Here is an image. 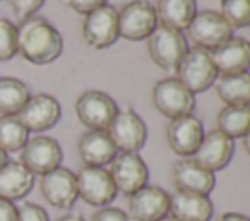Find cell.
<instances>
[{
    "label": "cell",
    "mask_w": 250,
    "mask_h": 221,
    "mask_svg": "<svg viewBox=\"0 0 250 221\" xmlns=\"http://www.w3.org/2000/svg\"><path fill=\"white\" fill-rule=\"evenodd\" d=\"M82 37L94 49H105L113 45L119 37L117 10L109 4L100 6L98 10L86 14L82 22Z\"/></svg>",
    "instance_id": "8fae6325"
},
{
    "label": "cell",
    "mask_w": 250,
    "mask_h": 221,
    "mask_svg": "<svg viewBox=\"0 0 250 221\" xmlns=\"http://www.w3.org/2000/svg\"><path fill=\"white\" fill-rule=\"evenodd\" d=\"M16 217H18V207L14 205V201L0 198V221H16Z\"/></svg>",
    "instance_id": "836d02e7"
},
{
    "label": "cell",
    "mask_w": 250,
    "mask_h": 221,
    "mask_svg": "<svg viewBox=\"0 0 250 221\" xmlns=\"http://www.w3.org/2000/svg\"><path fill=\"white\" fill-rule=\"evenodd\" d=\"M109 174L117 192L125 196H133L148 182V168L139 153H117L115 158L109 162Z\"/></svg>",
    "instance_id": "7c38bea8"
},
{
    "label": "cell",
    "mask_w": 250,
    "mask_h": 221,
    "mask_svg": "<svg viewBox=\"0 0 250 221\" xmlns=\"http://www.w3.org/2000/svg\"><path fill=\"white\" fill-rule=\"evenodd\" d=\"M119 37L127 41L146 39L158 25L156 8L148 0H131L117 10Z\"/></svg>",
    "instance_id": "277c9868"
},
{
    "label": "cell",
    "mask_w": 250,
    "mask_h": 221,
    "mask_svg": "<svg viewBox=\"0 0 250 221\" xmlns=\"http://www.w3.org/2000/svg\"><path fill=\"white\" fill-rule=\"evenodd\" d=\"M31 92L27 84L14 76L0 78V113L2 115H18L20 110L29 100Z\"/></svg>",
    "instance_id": "484cf974"
},
{
    "label": "cell",
    "mask_w": 250,
    "mask_h": 221,
    "mask_svg": "<svg viewBox=\"0 0 250 221\" xmlns=\"http://www.w3.org/2000/svg\"><path fill=\"white\" fill-rule=\"evenodd\" d=\"M221 16L232 29L250 25V0H221Z\"/></svg>",
    "instance_id": "83f0119b"
},
{
    "label": "cell",
    "mask_w": 250,
    "mask_h": 221,
    "mask_svg": "<svg viewBox=\"0 0 250 221\" xmlns=\"http://www.w3.org/2000/svg\"><path fill=\"white\" fill-rule=\"evenodd\" d=\"M160 221H178V219H176V217H172V215L168 213V215H166V217H162Z\"/></svg>",
    "instance_id": "f35d334b"
},
{
    "label": "cell",
    "mask_w": 250,
    "mask_h": 221,
    "mask_svg": "<svg viewBox=\"0 0 250 221\" xmlns=\"http://www.w3.org/2000/svg\"><path fill=\"white\" fill-rule=\"evenodd\" d=\"M18 119L23 123L27 131L41 133L51 127H55L61 119V104L51 94H33L25 102V106L20 110Z\"/></svg>",
    "instance_id": "5bb4252c"
},
{
    "label": "cell",
    "mask_w": 250,
    "mask_h": 221,
    "mask_svg": "<svg viewBox=\"0 0 250 221\" xmlns=\"http://www.w3.org/2000/svg\"><path fill=\"white\" fill-rule=\"evenodd\" d=\"M232 155H234V141L223 135L219 129H213L205 133L193 156L201 166H205L211 172H217V170H223L230 162Z\"/></svg>",
    "instance_id": "d6986e66"
},
{
    "label": "cell",
    "mask_w": 250,
    "mask_h": 221,
    "mask_svg": "<svg viewBox=\"0 0 250 221\" xmlns=\"http://www.w3.org/2000/svg\"><path fill=\"white\" fill-rule=\"evenodd\" d=\"M215 90L227 106H250V70L223 74L219 80H215Z\"/></svg>",
    "instance_id": "cb8c5ba5"
},
{
    "label": "cell",
    "mask_w": 250,
    "mask_h": 221,
    "mask_svg": "<svg viewBox=\"0 0 250 221\" xmlns=\"http://www.w3.org/2000/svg\"><path fill=\"white\" fill-rule=\"evenodd\" d=\"M90 221H131L129 219V215L123 211V209H119V207H100L92 217H90Z\"/></svg>",
    "instance_id": "1f68e13d"
},
{
    "label": "cell",
    "mask_w": 250,
    "mask_h": 221,
    "mask_svg": "<svg viewBox=\"0 0 250 221\" xmlns=\"http://www.w3.org/2000/svg\"><path fill=\"white\" fill-rule=\"evenodd\" d=\"M39 190L45 201L57 209H70L78 199L76 174L64 166H59L43 174L39 180Z\"/></svg>",
    "instance_id": "4fadbf2b"
},
{
    "label": "cell",
    "mask_w": 250,
    "mask_h": 221,
    "mask_svg": "<svg viewBox=\"0 0 250 221\" xmlns=\"http://www.w3.org/2000/svg\"><path fill=\"white\" fill-rule=\"evenodd\" d=\"M152 104L168 119L189 115L195 108V94H191L178 78H162L152 86Z\"/></svg>",
    "instance_id": "52a82bcc"
},
{
    "label": "cell",
    "mask_w": 250,
    "mask_h": 221,
    "mask_svg": "<svg viewBox=\"0 0 250 221\" xmlns=\"http://www.w3.org/2000/svg\"><path fill=\"white\" fill-rule=\"evenodd\" d=\"M172 176H174V184H176L178 192H191V194L209 196L211 190L215 188V172L201 166L195 158L178 160L174 164Z\"/></svg>",
    "instance_id": "e0dca14e"
},
{
    "label": "cell",
    "mask_w": 250,
    "mask_h": 221,
    "mask_svg": "<svg viewBox=\"0 0 250 221\" xmlns=\"http://www.w3.org/2000/svg\"><path fill=\"white\" fill-rule=\"evenodd\" d=\"M107 0H66V6L78 14H90L94 10H98L100 6H105Z\"/></svg>",
    "instance_id": "d6a6232c"
},
{
    "label": "cell",
    "mask_w": 250,
    "mask_h": 221,
    "mask_svg": "<svg viewBox=\"0 0 250 221\" xmlns=\"http://www.w3.org/2000/svg\"><path fill=\"white\" fill-rule=\"evenodd\" d=\"M107 133L117 153H139L145 147L146 137H148L146 123L131 108L117 111V115L107 127Z\"/></svg>",
    "instance_id": "ba28073f"
},
{
    "label": "cell",
    "mask_w": 250,
    "mask_h": 221,
    "mask_svg": "<svg viewBox=\"0 0 250 221\" xmlns=\"http://www.w3.org/2000/svg\"><path fill=\"white\" fill-rule=\"evenodd\" d=\"M209 53L217 72L221 74H238L248 72L250 68V41L244 37H230Z\"/></svg>",
    "instance_id": "ac0fdd59"
},
{
    "label": "cell",
    "mask_w": 250,
    "mask_h": 221,
    "mask_svg": "<svg viewBox=\"0 0 250 221\" xmlns=\"http://www.w3.org/2000/svg\"><path fill=\"white\" fill-rule=\"evenodd\" d=\"M205 137V129L199 117L193 113L170 119L166 127V139L170 149L180 156H193Z\"/></svg>",
    "instance_id": "9a60e30c"
},
{
    "label": "cell",
    "mask_w": 250,
    "mask_h": 221,
    "mask_svg": "<svg viewBox=\"0 0 250 221\" xmlns=\"http://www.w3.org/2000/svg\"><path fill=\"white\" fill-rule=\"evenodd\" d=\"M6 162H8V153H4V151L0 149V168H2Z\"/></svg>",
    "instance_id": "8d00e7d4"
},
{
    "label": "cell",
    "mask_w": 250,
    "mask_h": 221,
    "mask_svg": "<svg viewBox=\"0 0 250 221\" xmlns=\"http://www.w3.org/2000/svg\"><path fill=\"white\" fill-rule=\"evenodd\" d=\"M35 184V176L20 162L10 160L0 168V198L16 201L25 198Z\"/></svg>",
    "instance_id": "7402d4cb"
},
{
    "label": "cell",
    "mask_w": 250,
    "mask_h": 221,
    "mask_svg": "<svg viewBox=\"0 0 250 221\" xmlns=\"http://www.w3.org/2000/svg\"><path fill=\"white\" fill-rule=\"evenodd\" d=\"M20 162L35 176H43L62 162V149L57 139L49 135H35L27 139V143L20 151Z\"/></svg>",
    "instance_id": "9c48e42d"
},
{
    "label": "cell",
    "mask_w": 250,
    "mask_h": 221,
    "mask_svg": "<svg viewBox=\"0 0 250 221\" xmlns=\"http://www.w3.org/2000/svg\"><path fill=\"white\" fill-rule=\"evenodd\" d=\"M154 8L160 23L184 31L197 14V0H158Z\"/></svg>",
    "instance_id": "603a6c76"
},
{
    "label": "cell",
    "mask_w": 250,
    "mask_h": 221,
    "mask_svg": "<svg viewBox=\"0 0 250 221\" xmlns=\"http://www.w3.org/2000/svg\"><path fill=\"white\" fill-rule=\"evenodd\" d=\"M170 215L178 221H211L213 203L209 196L176 192L174 196H170Z\"/></svg>",
    "instance_id": "44dd1931"
},
{
    "label": "cell",
    "mask_w": 250,
    "mask_h": 221,
    "mask_svg": "<svg viewBox=\"0 0 250 221\" xmlns=\"http://www.w3.org/2000/svg\"><path fill=\"white\" fill-rule=\"evenodd\" d=\"M178 72V80L191 92V94H199L205 92L207 88H211L219 76L213 61H211V53L201 49V47H191L186 51V55L182 57L180 65L176 66Z\"/></svg>",
    "instance_id": "7a4b0ae2"
},
{
    "label": "cell",
    "mask_w": 250,
    "mask_h": 221,
    "mask_svg": "<svg viewBox=\"0 0 250 221\" xmlns=\"http://www.w3.org/2000/svg\"><path fill=\"white\" fill-rule=\"evenodd\" d=\"M244 149H246V153L250 155V133L244 137Z\"/></svg>",
    "instance_id": "74e56055"
},
{
    "label": "cell",
    "mask_w": 250,
    "mask_h": 221,
    "mask_svg": "<svg viewBox=\"0 0 250 221\" xmlns=\"http://www.w3.org/2000/svg\"><path fill=\"white\" fill-rule=\"evenodd\" d=\"M217 129L229 139H244L250 133V106H225L217 115Z\"/></svg>",
    "instance_id": "d4e9b609"
},
{
    "label": "cell",
    "mask_w": 250,
    "mask_h": 221,
    "mask_svg": "<svg viewBox=\"0 0 250 221\" xmlns=\"http://www.w3.org/2000/svg\"><path fill=\"white\" fill-rule=\"evenodd\" d=\"M188 37L195 47H201L205 51H213L225 41L232 37L230 23L215 10H201L193 16L191 23L188 25Z\"/></svg>",
    "instance_id": "5b68a950"
},
{
    "label": "cell",
    "mask_w": 250,
    "mask_h": 221,
    "mask_svg": "<svg viewBox=\"0 0 250 221\" xmlns=\"http://www.w3.org/2000/svg\"><path fill=\"white\" fill-rule=\"evenodd\" d=\"M76 186L78 198L94 207H107L117 196L113 178L104 166H82L76 174Z\"/></svg>",
    "instance_id": "30bf717a"
},
{
    "label": "cell",
    "mask_w": 250,
    "mask_h": 221,
    "mask_svg": "<svg viewBox=\"0 0 250 221\" xmlns=\"http://www.w3.org/2000/svg\"><path fill=\"white\" fill-rule=\"evenodd\" d=\"M146 47L152 63H156L164 70H172L180 65L182 57L186 55L188 41L182 31L158 22L154 31L146 37Z\"/></svg>",
    "instance_id": "3957f363"
},
{
    "label": "cell",
    "mask_w": 250,
    "mask_h": 221,
    "mask_svg": "<svg viewBox=\"0 0 250 221\" xmlns=\"http://www.w3.org/2000/svg\"><path fill=\"white\" fill-rule=\"evenodd\" d=\"M57 221H84V217L70 213V215H62V217H61V219H57Z\"/></svg>",
    "instance_id": "d590c367"
},
{
    "label": "cell",
    "mask_w": 250,
    "mask_h": 221,
    "mask_svg": "<svg viewBox=\"0 0 250 221\" xmlns=\"http://www.w3.org/2000/svg\"><path fill=\"white\" fill-rule=\"evenodd\" d=\"M217 221H250L248 215L244 213H234V211H229V213H223Z\"/></svg>",
    "instance_id": "e575fe53"
},
{
    "label": "cell",
    "mask_w": 250,
    "mask_h": 221,
    "mask_svg": "<svg viewBox=\"0 0 250 221\" xmlns=\"http://www.w3.org/2000/svg\"><path fill=\"white\" fill-rule=\"evenodd\" d=\"M74 110L80 123L92 131H107L109 123L119 111L115 100L102 90L82 92L74 104Z\"/></svg>",
    "instance_id": "8992f818"
},
{
    "label": "cell",
    "mask_w": 250,
    "mask_h": 221,
    "mask_svg": "<svg viewBox=\"0 0 250 221\" xmlns=\"http://www.w3.org/2000/svg\"><path fill=\"white\" fill-rule=\"evenodd\" d=\"M18 53L33 65H49L62 53V35L49 20L27 18L18 25Z\"/></svg>",
    "instance_id": "6da1fadb"
},
{
    "label": "cell",
    "mask_w": 250,
    "mask_h": 221,
    "mask_svg": "<svg viewBox=\"0 0 250 221\" xmlns=\"http://www.w3.org/2000/svg\"><path fill=\"white\" fill-rule=\"evenodd\" d=\"M170 213V194L160 186H145L129 196V215L135 221H160Z\"/></svg>",
    "instance_id": "2e32d148"
},
{
    "label": "cell",
    "mask_w": 250,
    "mask_h": 221,
    "mask_svg": "<svg viewBox=\"0 0 250 221\" xmlns=\"http://www.w3.org/2000/svg\"><path fill=\"white\" fill-rule=\"evenodd\" d=\"M43 4H45V0H10L12 12L20 22H23L27 18H33L41 10Z\"/></svg>",
    "instance_id": "f546056e"
},
{
    "label": "cell",
    "mask_w": 250,
    "mask_h": 221,
    "mask_svg": "<svg viewBox=\"0 0 250 221\" xmlns=\"http://www.w3.org/2000/svg\"><path fill=\"white\" fill-rule=\"evenodd\" d=\"M29 131L18 119V115H0V149L4 153L21 151L27 143Z\"/></svg>",
    "instance_id": "4316f807"
},
{
    "label": "cell",
    "mask_w": 250,
    "mask_h": 221,
    "mask_svg": "<svg viewBox=\"0 0 250 221\" xmlns=\"http://www.w3.org/2000/svg\"><path fill=\"white\" fill-rule=\"evenodd\" d=\"M78 155L84 160V166H105L109 164L117 149L107 131H86L78 141Z\"/></svg>",
    "instance_id": "ffe728a7"
},
{
    "label": "cell",
    "mask_w": 250,
    "mask_h": 221,
    "mask_svg": "<svg viewBox=\"0 0 250 221\" xmlns=\"http://www.w3.org/2000/svg\"><path fill=\"white\" fill-rule=\"evenodd\" d=\"M16 221H49V215H47V211L41 205L27 201L21 207H18Z\"/></svg>",
    "instance_id": "4dcf8cb0"
},
{
    "label": "cell",
    "mask_w": 250,
    "mask_h": 221,
    "mask_svg": "<svg viewBox=\"0 0 250 221\" xmlns=\"http://www.w3.org/2000/svg\"><path fill=\"white\" fill-rule=\"evenodd\" d=\"M18 53V25L8 18H0V63L10 61Z\"/></svg>",
    "instance_id": "f1b7e54d"
}]
</instances>
